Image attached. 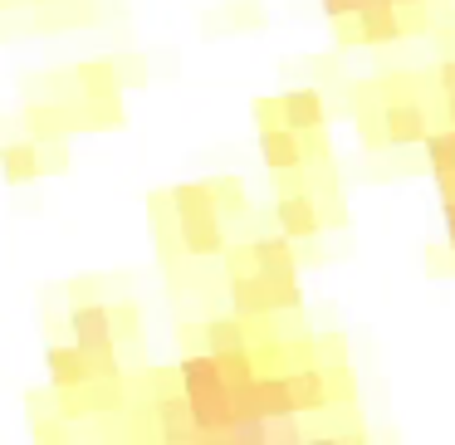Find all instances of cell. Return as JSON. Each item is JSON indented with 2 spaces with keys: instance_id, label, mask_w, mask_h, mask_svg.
I'll list each match as a JSON object with an SVG mask.
<instances>
[{
  "instance_id": "cell-17",
  "label": "cell",
  "mask_w": 455,
  "mask_h": 445,
  "mask_svg": "<svg viewBox=\"0 0 455 445\" xmlns=\"http://www.w3.org/2000/svg\"><path fill=\"white\" fill-rule=\"evenodd\" d=\"M435 83H441V93H455V60H445L441 69H435Z\"/></svg>"
},
{
  "instance_id": "cell-6",
  "label": "cell",
  "mask_w": 455,
  "mask_h": 445,
  "mask_svg": "<svg viewBox=\"0 0 455 445\" xmlns=\"http://www.w3.org/2000/svg\"><path fill=\"white\" fill-rule=\"evenodd\" d=\"M289 401H294V416L299 411H328L333 406V382H328V372L318 362H299L289 367Z\"/></svg>"
},
{
  "instance_id": "cell-14",
  "label": "cell",
  "mask_w": 455,
  "mask_h": 445,
  "mask_svg": "<svg viewBox=\"0 0 455 445\" xmlns=\"http://www.w3.org/2000/svg\"><path fill=\"white\" fill-rule=\"evenodd\" d=\"M206 353H230V347H245L250 343V323L245 318H220V323H206Z\"/></svg>"
},
{
  "instance_id": "cell-10",
  "label": "cell",
  "mask_w": 455,
  "mask_h": 445,
  "mask_svg": "<svg viewBox=\"0 0 455 445\" xmlns=\"http://www.w3.org/2000/svg\"><path fill=\"white\" fill-rule=\"evenodd\" d=\"M74 83H79V93L89 103H113L123 93L118 64H108V60H84L79 69H74Z\"/></svg>"
},
{
  "instance_id": "cell-4",
  "label": "cell",
  "mask_w": 455,
  "mask_h": 445,
  "mask_svg": "<svg viewBox=\"0 0 455 445\" xmlns=\"http://www.w3.org/2000/svg\"><path fill=\"white\" fill-rule=\"evenodd\" d=\"M426 132H431V113H426L421 99L382 103V138H387V147H416V142H426Z\"/></svg>"
},
{
  "instance_id": "cell-12",
  "label": "cell",
  "mask_w": 455,
  "mask_h": 445,
  "mask_svg": "<svg viewBox=\"0 0 455 445\" xmlns=\"http://www.w3.org/2000/svg\"><path fill=\"white\" fill-rule=\"evenodd\" d=\"M0 171L11 187H25V181L40 177V147L35 142H5L0 147Z\"/></svg>"
},
{
  "instance_id": "cell-8",
  "label": "cell",
  "mask_w": 455,
  "mask_h": 445,
  "mask_svg": "<svg viewBox=\"0 0 455 445\" xmlns=\"http://www.w3.org/2000/svg\"><path fill=\"white\" fill-rule=\"evenodd\" d=\"M275 103H279V123L294 128V132H314V128L328 123V108H323V93L318 89H294V93H284V99H275Z\"/></svg>"
},
{
  "instance_id": "cell-19",
  "label": "cell",
  "mask_w": 455,
  "mask_h": 445,
  "mask_svg": "<svg viewBox=\"0 0 455 445\" xmlns=\"http://www.w3.org/2000/svg\"><path fill=\"white\" fill-rule=\"evenodd\" d=\"M445 123L455 128V93H445Z\"/></svg>"
},
{
  "instance_id": "cell-18",
  "label": "cell",
  "mask_w": 455,
  "mask_h": 445,
  "mask_svg": "<svg viewBox=\"0 0 455 445\" xmlns=\"http://www.w3.org/2000/svg\"><path fill=\"white\" fill-rule=\"evenodd\" d=\"M445 201V235L455 240V196H441Z\"/></svg>"
},
{
  "instance_id": "cell-3",
  "label": "cell",
  "mask_w": 455,
  "mask_h": 445,
  "mask_svg": "<svg viewBox=\"0 0 455 445\" xmlns=\"http://www.w3.org/2000/svg\"><path fill=\"white\" fill-rule=\"evenodd\" d=\"M74 343L89 357V382L93 377H118V333H113V314L103 304H74L69 308Z\"/></svg>"
},
{
  "instance_id": "cell-20",
  "label": "cell",
  "mask_w": 455,
  "mask_h": 445,
  "mask_svg": "<svg viewBox=\"0 0 455 445\" xmlns=\"http://www.w3.org/2000/svg\"><path fill=\"white\" fill-rule=\"evenodd\" d=\"M451 250H455V240H451ZM451 265H455V255H451Z\"/></svg>"
},
{
  "instance_id": "cell-7",
  "label": "cell",
  "mask_w": 455,
  "mask_h": 445,
  "mask_svg": "<svg viewBox=\"0 0 455 445\" xmlns=\"http://www.w3.org/2000/svg\"><path fill=\"white\" fill-rule=\"evenodd\" d=\"M275 216H279V230H284L289 240H314L318 230H323V211H318L314 191H284Z\"/></svg>"
},
{
  "instance_id": "cell-16",
  "label": "cell",
  "mask_w": 455,
  "mask_h": 445,
  "mask_svg": "<svg viewBox=\"0 0 455 445\" xmlns=\"http://www.w3.org/2000/svg\"><path fill=\"white\" fill-rule=\"evenodd\" d=\"M211 201H216L220 216H235V211L245 206V191H240L235 177H226V181H211Z\"/></svg>"
},
{
  "instance_id": "cell-9",
  "label": "cell",
  "mask_w": 455,
  "mask_h": 445,
  "mask_svg": "<svg viewBox=\"0 0 455 445\" xmlns=\"http://www.w3.org/2000/svg\"><path fill=\"white\" fill-rule=\"evenodd\" d=\"M44 367H50V382L54 392H79L89 382V357H84L79 343H54L44 353Z\"/></svg>"
},
{
  "instance_id": "cell-15",
  "label": "cell",
  "mask_w": 455,
  "mask_h": 445,
  "mask_svg": "<svg viewBox=\"0 0 455 445\" xmlns=\"http://www.w3.org/2000/svg\"><path fill=\"white\" fill-rule=\"evenodd\" d=\"M30 128H35V138L40 142H54V138H64V132H69V118H64L60 108H30Z\"/></svg>"
},
{
  "instance_id": "cell-2",
  "label": "cell",
  "mask_w": 455,
  "mask_h": 445,
  "mask_svg": "<svg viewBox=\"0 0 455 445\" xmlns=\"http://www.w3.org/2000/svg\"><path fill=\"white\" fill-rule=\"evenodd\" d=\"M172 206H177L181 245L191 255H226V230H220V211L211 201V187H177Z\"/></svg>"
},
{
  "instance_id": "cell-11",
  "label": "cell",
  "mask_w": 455,
  "mask_h": 445,
  "mask_svg": "<svg viewBox=\"0 0 455 445\" xmlns=\"http://www.w3.org/2000/svg\"><path fill=\"white\" fill-rule=\"evenodd\" d=\"M250 259H255V269H259V274H269V279H299L289 235L284 240H255V245H250Z\"/></svg>"
},
{
  "instance_id": "cell-13",
  "label": "cell",
  "mask_w": 455,
  "mask_h": 445,
  "mask_svg": "<svg viewBox=\"0 0 455 445\" xmlns=\"http://www.w3.org/2000/svg\"><path fill=\"white\" fill-rule=\"evenodd\" d=\"M157 431L167 441H196V421H191L187 396H162L157 401Z\"/></svg>"
},
{
  "instance_id": "cell-1",
  "label": "cell",
  "mask_w": 455,
  "mask_h": 445,
  "mask_svg": "<svg viewBox=\"0 0 455 445\" xmlns=\"http://www.w3.org/2000/svg\"><path fill=\"white\" fill-rule=\"evenodd\" d=\"M181 377V396H187L191 406V421H196V441H220L226 435V425L235 421V396H230L226 377H220L216 357L201 347V353H187L177 367Z\"/></svg>"
},
{
  "instance_id": "cell-5",
  "label": "cell",
  "mask_w": 455,
  "mask_h": 445,
  "mask_svg": "<svg viewBox=\"0 0 455 445\" xmlns=\"http://www.w3.org/2000/svg\"><path fill=\"white\" fill-rule=\"evenodd\" d=\"M259 157H265L269 171H299L304 167V142H299L294 128H284L279 118L259 123Z\"/></svg>"
}]
</instances>
